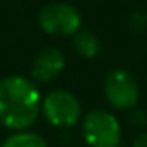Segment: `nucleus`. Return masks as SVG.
<instances>
[{"mask_svg": "<svg viewBox=\"0 0 147 147\" xmlns=\"http://www.w3.org/2000/svg\"><path fill=\"white\" fill-rule=\"evenodd\" d=\"M41 92L33 79L5 75L0 79V123L12 130H29L41 115Z\"/></svg>", "mask_w": 147, "mask_h": 147, "instance_id": "f257e3e1", "label": "nucleus"}, {"mask_svg": "<svg viewBox=\"0 0 147 147\" xmlns=\"http://www.w3.org/2000/svg\"><path fill=\"white\" fill-rule=\"evenodd\" d=\"M80 135L87 147H120L121 123L115 113L94 108L82 115Z\"/></svg>", "mask_w": 147, "mask_h": 147, "instance_id": "f03ea898", "label": "nucleus"}, {"mask_svg": "<svg viewBox=\"0 0 147 147\" xmlns=\"http://www.w3.org/2000/svg\"><path fill=\"white\" fill-rule=\"evenodd\" d=\"M41 115L55 128H72L82 120V103L69 89H53L41 99Z\"/></svg>", "mask_w": 147, "mask_h": 147, "instance_id": "7ed1b4c3", "label": "nucleus"}, {"mask_svg": "<svg viewBox=\"0 0 147 147\" xmlns=\"http://www.w3.org/2000/svg\"><path fill=\"white\" fill-rule=\"evenodd\" d=\"M105 99L115 111H128L140 101V86L137 77L125 69H111L103 82Z\"/></svg>", "mask_w": 147, "mask_h": 147, "instance_id": "20e7f679", "label": "nucleus"}, {"mask_svg": "<svg viewBox=\"0 0 147 147\" xmlns=\"http://www.w3.org/2000/svg\"><path fill=\"white\" fill-rule=\"evenodd\" d=\"M38 24L43 33L57 38L74 36L82 26V16L67 2L46 3L38 12Z\"/></svg>", "mask_w": 147, "mask_h": 147, "instance_id": "39448f33", "label": "nucleus"}, {"mask_svg": "<svg viewBox=\"0 0 147 147\" xmlns=\"http://www.w3.org/2000/svg\"><path fill=\"white\" fill-rule=\"evenodd\" d=\"M67 58L60 48L46 46L39 50L36 57L33 58L31 65V79L36 84H48L55 79H58L65 70Z\"/></svg>", "mask_w": 147, "mask_h": 147, "instance_id": "423d86ee", "label": "nucleus"}, {"mask_svg": "<svg viewBox=\"0 0 147 147\" xmlns=\"http://www.w3.org/2000/svg\"><path fill=\"white\" fill-rule=\"evenodd\" d=\"M74 51L80 58H94L101 51V39L89 29H79L72 36Z\"/></svg>", "mask_w": 147, "mask_h": 147, "instance_id": "0eeeda50", "label": "nucleus"}, {"mask_svg": "<svg viewBox=\"0 0 147 147\" xmlns=\"http://www.w3.org/2000/svg\"><path fill=\"white\" fill-rule=\"evenodd\" d=\"M0 147H48V142L43 135L31 130H19L12 132Z\"/></svg>", "mask_w": 147, "mask_h": 147, "instance_id": "6e6552de", "label": "nucleus"}, {"mask_svg": "<svg viewBox=\"0 0 147 147\" xmlns=\"http://www.w3.org/2000/svg\"><path fill=\"white\" fill-rule=\"evenodd\" d=\"M147 28V14L142 10H137L130 17V29L134 33H142Z\"/></svg>", "mask_w": 147, "mask_h": 147, "instance_id": "1a4fd4ad", "label": "nucleus"}, {"mask_svg": "<svg viewBox=\"0 0 147 147\" xmlns=\"http://www.w3.org/2000/svg\"><path fill=\"white\" fill-rule=\"evenodd\" d=\"M128 120H130V125L132 127H137V128H142L147 125V111L144 110H139L137 106L128 110Z\"/></svg>", "mask_w": 147, "mask_h": 147, "instance_id": "9d476101", "label": "nucleus"}, {"mask_svg": "<svg viewBox=\"0 0 147 147\" xmlns=\"http://www.w3.org/2000/svg\"><path fill=\"white\" fill-rule=\"evenodd\" d=\"M132 147H147V130H142L139 135H135Z\"/></svg>", "mask_w": 147, "mask_h": 147, "instance_id": "9b49d317", "label": "nucleus"}, {"mask_svg": "<svg viewBox=\"0 0 147 147\" xmlns=\"http://www.w3.org/2000/svg\"><path fill=\"white\" fill-rule=\"evenodd\" d=\"M86 147H87V146H86Z\"/></svg>", "mask_w": 147, "mask_h": 147, "instance_id": "f8f14e48", "label": "nucleus"}]
</instances>
